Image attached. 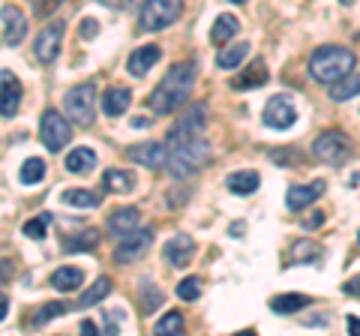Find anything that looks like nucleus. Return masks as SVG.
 Wrapping results in <instances>:
<instances>
[{
  "instance_id": "nucleus-26",
  "label": "nucleus",
  "mask_w": 360,
  "mask_h": 336,
  "mask_svg": "<svg viewBox=\"0 0 360 336\" xmlns=\"http://www.w3.org/2000/svg\"><path fill=\"white\" fill-rule=\"evenodd\" d=\"M309 300L306 294H276L273 300H270V309H273L276 315H294V313H300L304 306H309Z\"/></svg>"
},
{
  "instance_id": "nucleus-30",
  "label": "nucleus",
  "mask_w": 360,
  "mask_h": 336,
  "mask_svg": "<svg viewBox=\"0 0 360 336\" xmlns=\"http://www.w3.org/2000/svg\"><path fill=\"white\" fill-rule=\"evenodd\" d=\"M249 54V43H237V45H228L225 52L216 54V67L219 69H237Z\"/></svg>"
},
{
  "instance_id": "nucleus-27",
  "label": "nucleus",
  "mask_w": 360,
  "mask_h": 336,
  "mask_svg": "<svg viewBox=\"0 0 360 336\" xmlns=\"http://www.w3.org/2000/svg\"><path fill=\"white\" fill-rule=\"evenodd\" d=\"M258 183H261L258 171H234V175L225 180V186L234 195H252V192L258 190Z\"/></svg>"
},
{
  "instance_id": "nucleus-40",
  "label": "nucleus",
  "mask_w": 360,
  "mask_h": 336,
  "mask_svg": "<svg viewBox=\"0 0 360 336\" xmlns=\"http://www.w3.org/2000/svg\"><path fill=\"white\" fill-rule=\"evenodd\" d=\"M78 34H81V39H96V34H100V24H96L93 19H85V21H81V27H78Z\"/></svg>"
},
{
  "instance_id": "nucleus-46",
  "label": "nucleus",
  "mask_w": 360,
  "mask_h": 336,
  "mask_svg": "<svg viewBox=\"0 0 360 336\" xmlns=\"http://www.w3.org/2000/svg\"><path fill=\"white\" fill-rule=\"evenodd\" d=\"M6 313H10V298H6V294H0V322L6 318Z\"/></svg>"
},
{
  "instance_id": "nucleus-19",
  "label": "nucleus",
  "mask_w": 360,
  "mask_h": 336,
  "mask_svg": "<svg viewBox=\"0 0 360 336\" xmlns=\"http://www.w3.org/2000/svg\"><path fill=\"white\" fill-rule=\"evenodd\" d=\"M138 223H142V210L138 208H117L109 216V232L126 237V234L138 232Z\"/></svg>"
},
{
  "instance_id": "nucleus-21",
  "label": "nucleus",
  "mask_w": 360,
  "mask_h": 336,
  "mask_svg": "<svg viewBox=\"0 0 360 336\" xmlns=\"http://www.w3.org/2000/svg\"><path fill=\"white\" fill-rule=\"evenodd\" d=\"M63 166H67L69 175H87V171L96 168V153L90 147H72L67 159H63Z\"/></svg>"
},
{
  "instance_id": "nucleus-1",
  "label": "nucleus",
  "mask_w": 360,
  "mask_h": 336,
  "mask_svg": "<svg viewBox=\"0 0 360 336\" xmlns=\"http://www.w3.org/2000/svg\"><path fill=\"white\" fill-rule=\"evenodd\" d=\"M195 78H199V63H195V60L175 63V67L162 76L159 85L150 90V100H147V102H150V109L157 114L177 111L180 105L190 100V93L195 87Z\"/></svg>"
},
{
  "instance_id": "nucleus-39",
  "label": "nucleus",
  "mask_w": 360,
  "mask_h": 336,
  "mask_svg": "<svg viewBox=\"0 0 360 336\" xmlns=\"http://www.w3.org/2000/svg\"><path fill=\"white\" fill-rule=\"evenodd\" d=\"M270 159H273V162H282V166H289V162H300V157L294 153V147H282V150H270Z\"/></svg>"
},
{
  "instance_id": "nucleus-4",
  "label": "nucleus",
  "mask_w": 360,
  "mask_h": 336,
  "mask_svg": "<svg viewBox=\"0 0 360 336\" xmlns=\"http://www.w3.org/2000/svg\"><path fill=\"white\" fill-rule=\"evenodd\" d=\"M63 109H67L69 120L78 126H90L96 117V87L93 81H85V85H76L67 90L63 96Z\"/></svg>"
},
{
  "instance_id": "nucleus-32",
  "label": "nucleus",
  "mask_w": 360,
  "mask_h": 336,
  "mask_svg": "<svg viewBox=\"0 0 360 336\" xmlns=\"http://www.w3.org/2000/svg\"><path fill=\"white\" fill-rule=\"evenodd\" d=\"M183 313H177V309H171V313H166L157 322V327H153V333L157 336H183Z\"/></svg>"
},
{
  "instance_id": "nucleus-34",
  "label": "nucleus",
  "mask_w": 360,
  "mask_h": 336,
  "mask_svg": "<svg viewBox=\"0 0 360 336\" xmlns=\"http://www.w3.org/2000/svg\"><path fill=\"white\" fill-rule=\"evenodd\" d=\"M69 303H63V300H52V303H43L39 306V313L34 315V327H45L48 322H54L57 315H63V313H69Z\"/></svg>"
},
{
  "instance_id": "nucleus-48",
  "label": "nucleus",
  "mask_w": 360,
  "mask_h": 336,
  "mask_svg": "<svg viewBox=\"0 0 360 336\" xmlns=\"http://www.w3.org/2000/svg\"><path fill=\"white\" fill-rule=\"evenodd\" d=\"M243 228H247L243 223H234V225H232V234H234V237H237V234H243Z\"/></svg>"
},
{
  "instance_id": "nucleus-33",
  "label": "nucleus",
  "mask_w": 360,
  "mask_h": 336,
  "mask_svg": "<svg viewBox=\"0 0 360 336\" xmlns=\"http://www.w3.org/2000/svg\"><path fill=\"white\" fill-rule=\"evenodd\" d=\"M357 93H360V72H351L348 78H342L339 85H333V87H330V100H337V102L355 100Z\"/></svg>"
},
{
  "instance_id": "nucleus-11",
  "label": "nucleus",
  "mask_w": 360,
  "mask_h": 336,
  "mask_svg": "<svg viewBox=\"0 0 360 336\" xmlns=\"http://www.w3.org/2000/svg\"><path fill=\"white\" fill-rule=\"evenodd\" d=\"M150 243H153L150 228H138V232L126 234L124 240L117 243V249H114V261H117V265H133V261H138L147 249H150Z\"/></svg>"
},
{
  "instance_id": "nucleus-29",
  "label": "nucleus",
  "mask_w": 360,
  "mask_h": 336,
  "mask_svg": "<svg viewBox=\"0 0 360 336\" xmlns=\"http://www.w3.org/2000/svg\"><path fill=\"white\" fill-rule=\"evenodd\" d=\"M19 180L24 186H36L45 180V159L43 157H30L21 162V171H19Z\"/></svg>"
},
{
  "instance_id": "nucleus-50",
  "label": "nucleus",
  "mask_w": 360,
  "mask_h": 336,
  "mask_svg": "<svg viewBox=\"0 0 360 336\" xmlns=\"http://www.w3.org/2000/svg\"><path fill=\"white\" fill-rule=\"evenodd\" d=\"M357 243H360V234H357Z\"/></svg>"
},
{
  "instance_id": "nucleus-28",
  "label": "nucleus",
  "mask_w": 360,
  "mask_h": 336,
  "mask_svg": "<svg viewBox=\"0 0 360 336\" xmlns=\"http://www.w3.org/2000/svg\"><path fill=\"white\" fill-rule=\"evenodd\" d=\"M111 289H114V285H111V280H109V276H100V280H96V282L90 285V289H87V291L78 298V303H76V306H78V309L96 306V303H100V300H105V298H109V294H111Z\"/></svg>"
},
{
  "instance_id": "nucleus-37",
  "label": "nucleus",
  "mask_w": 360,
  "mask_h": 336,
  "mask_svg": "<svg viewBox=\"0 0 360 336\" xmlns=\"http://www.w3.org/2000/svg\"><path fill=\"white\" fill-rule=\"evenodd\" d=\"M177 298L186 300V303L199 300L201 298V280H199V276H186V280L177 285Z\"/></svg>"
},
{
  "instance_id": "nucleus-42",
  "label": "nucleus",
  "mask_w": 360,
  "mask_h": 336,
  "mask_svg": "<svg viewBox=\"0 0 360 336\" xmlns=\"http://www.w3.org/2000/svg\"><path fill=\"white\" fill-rule=\"evenodd\" d=\"M342 291L351 294V298H360V273H357V276H351V280H348L346 285H342Z\"/></svg>"
},
{
  "instance_id": "nucleus-31",
  "label": "nucleus",
  "mask_w": 360,
  "mask_h": 336,
  "mask_svg": "<svg viewBox=\"0 0 360 336\" xmlns=\"http://www.w3.org/2000/svg\"><path fill=\"white\" fill-rule=\"evenodd\" d=\"M60 201L69 204V208H100L102 195H96V192H90V190H63L60 192Z\"/></svg>"
},
{
  "instance_id": "nucleus-49",
  "label": "nucleus",
  "mask_w": 360,
  "mask_h": 336,
  "mask_svg": "<svg viewBox=\"0 0 360 336\" xmlns=\"http://www.w3.org/2000/svg\"><path fill=\"white\" fill-rule=\"evenodd\" d=\"M232 336H258L256 331H237V333H232Z\"/></svg>"
},
{
  "instance_id": "nucleus-6",
  "label": "nucleus",
  "mask_w": 360,
  "mask_h": 336,
  "mask_svg": "<svg viewBox=\"0 0 360 336\" xmlns=\"http://www.w3.org/2000/svg\"><path fill=\"white\" fill-rule=\"evenodd\" d=\"M348 153H351V142L339 129H327L313 142V157L327 162V166H342L348 159Z\"/></svg>"
},
{
  "instance_id": "nucleus-24",
  "label": "nucleus",
  "mask_w": 360,
  "mask_h": 336,
  "mask_svg": "<svg viewBox=\"0 0 360 336\" xmlns=\"http://www.w3.org/2000/svg\"><path fill=\"white\" fill-rule=\"evenodd\" d=\"M96 243H100V232L96 228H85V232L63 237V249L67 252H93Z\"/></svg>"
},
{
  "instance_id": "nucleus-20",
  "label": "nucleus",
  "mask_w": 360,
  "mask_h": 336,
  "mask_svg": "<svg viewBox=\"0 0 360 336\" xmlns=\"http://www.w3.org/2000/svg\"><path fill=\"white\" fill-rule=\"evenodd\" d=\"M129 102H133V90L129 87H109L105 90V96H102L105 117H120V114L129 109Z\"/></svg>"
},
{
  "instance_id": "nucleus-9",
  "label": "nucleus",
  "mask_w": 360,
  "mask_h": 336,
  "mask_svg": "<svg viewBox=\"0 0 360 336\" xmlns=\"http://www.w3.org/2000/svg\"><path fill=\"white\" fill-rule=\"evenodd\" d=\"M261 120H265V126H270V129H291V124L297 120V109H294L291 96L289 93L270 96L265 111H261Z\"/></svg>"
},
{
  "instance_id": "nucleus-47",
  "label": "nucleus",
  "mask_w": 360,
  "mask_h": 336,
  "mask_svg": "<svg viewBox=\"0 0 360 336\" xmlns=\"http://www.w3.org/2000/svg\"><path fill=\"white\" fill-rule=\"evenodd\" d=\"M133 126H135V129H144V126H150V120H147V117H135Z\"/></svg>"
},
{
  "instance_id": "nucleus-15",
  "label": "nucleus",
  "mask_w": 360,
  "mask_h": 336,
  "mask_svg": "<svg viewBox=\"0 0 360 336\" xmlns=\"http://www.w3.org/2000/svg\"><path fill=\"white\" fill-rule=\"evenodd\" d=\"M0 19H3L6 30H3V43L6 45H19L24 34H27V19H24V12L19 10V6H0Z\"/></svg>"
},
{
  "instance_id": "nucleus-16",
  "label": "nucleus",
  "mask_w": 360,
  "mask_h": 336,
  "mask_svg": "<svg viewBox=\"0 0 360 336\" xmlns=\"http://www.w3.org/2000/svg\"><path fill=\"white\" fill-rule=\"evenodd\" d=\"M162 256H166V261L171 267H183L190 265L192 256H195V243L190 234H175L171 240L166 243V249H162Z\"/></svg>"
},
{
  "instance_id": "nucleus-25",
  "label": "nucleus",
  "mask_w": 360,
  "mask_h": 336,
  "mask_svg": "<svg viewBox=\"0 0 360 336\" xmlns=\"http://www.w3.org/2000/svg\"><path fill=\"white\" fill-rule=\"evenodd\" d=\"M237 30H240V21H237L234 15L223 12L214 21V27H210V43H214V45H228V39H232Z\"/></svg>"
},
{
  "instance_id": "nucleus-7",
  "label": "nucleus",
  "mask_w": 360,
  "mask_h": 336,
  "mask_svg": "<svg viewBox=\"0 0 360 336\" xmlns=\"http://www.w3.org/2000/svg\"><path fill=\"white\" fill-rule=\"evenodd\" d=\"M204 126H207V105L204 102H192L190 109L180 114V120L168 129V138L166 144H175V142H190V138H201Z\"/></svg>"
},
{
  "instance_id": "nucleus-12",
  "label": "nucleus",
  "mask_w": 360,
  "mask_h": 336,
  "mask_svg": "<svg viewBox=\"0 0 360 336\" xmlns=\"http://www.w3.org/2000/svg\"><path fill=\"white\" fill-rule=\"evenodd\" d=\"M324 190H327V183L324 180H313V183H306V186H289V195H285V204H289V210H304V208H309V204H315L318 199L324 195Z\"/></svg>"
},
{
  "instance_id": "nucleus-41",
  "label": "nucleus",
  "mask_w": 360,
  "mask_h": 336,
  "mask_svg": "<svg viewBox=\"0 0 360 336\" xmlns=\"http://www.w3.org/2000/svg\"><path fill=\"white\" fill-rule=\"evenodd\" d=\"M304 225L309 228V232H315V228H322V225H324V213H322V210L309 213V219H304Z\"/></svg>"
},
{
  "instance_id": "nucleus-22",
  "label": "nucleus",
  "mask_w": 360,
  "mask_h": 336,
  "mask_svg": "<svg viewBox=\"0 0 360 336\" xmlns=\"http://www.w3.org/2000/svg\"><path fill=\"white\" fill-rule=\"evenodd\" d=\"M102 186L109 192H117V195H126L135 190V175L133 171H124V168H109L102 175Z\"/></svg>"
},
{
  "instance_id": "nucleus-5",
  "label": "nucleus",
  "mask_w": 360,
  "mask_h": 336,
  "mask_svg": "<svg viewBox=\"0 0 360 336\" xmlns=\"http://www.w3.org/2000/svg\"><path fill=\"white\" fill-rule=\"evenodd\" d=\"M180 12H183L180 0H147V3H142V12H138V24L147 34L166 30L168 24H175L180 19Z\"/></svg>"
},
{
  "instance_id": "nucleus-35",
  "label": "nucleus",
  "mask_w": 360,
  "mask_h": 336,
  "mask_svg": "<svg viewBox=\"0 0 360 336\" xmlns=\"http://www.w3.org/2000/svg\"><path fill=\"white\" fill-rule=\"evenodd\" d=\"M291 256L300 261V265H304V261H309V265H318V261H322V247H318V243H313V240H297L291 247Z\"/></svg>"
},
{
  "instance_id": "nucleus-44",
  "label": "nucleus",
  "mask_w": 360,
  "mask_h": 336,
  "mask_svg": "<svg viewBox=\"0 0 360 336\" xmlns=\"http://www.w3.org/2000/svg\"><path fill=\"white\" fill-rule=\"evenodd\" d=\"M78 333H81V336H100V331H96V324H93V322H87V318H85V322H81Z\"/></svg>"
},
{
  "instance_id": "nucleus-14",
  "label": "nucleus",
  "mask_w": 360,
  "mask_h": 336,
  "mask_svg": "<svg viewBox=\"0 0 360 336\" xmlns=\"http://www.w3.org/2000/svg\"><path fill=\"white\" fill-rule=\"evenodd\" d=\"M21 109V81L10 76V72H0V114L12 117Z\"/></svg>"
},
{
  "instance_id": "nucleus-8",
  "label": "nucleus",
  "mask_w": 360,
  "mask_h": 336,
  "mask_svg": "<svg viewBox=\"0 0 360 336\" xmlns=\"http://www.w3.org/2000/svg\"><path fill=\"white\" fill-rule=\"evenodd\" d=\"M39 138L52 153H60V147H67L72 142V124L63 117L60 111L48 109L39 120Z\"/></svg>"
},
{
  "instance_id": "nucleus-43",
  "label": "nucleus",
  "mask_w": 360,
  "mask_h": 336,
  "mask_svg": "<svg viewBox=\"0 0 360 336\" xmlns=\"http://www.w3.org/2000/svg\"><path fill=\"white\" fill-rule=\"evenodd\" d=\"M12 280V261H0V285H3V282H10Z\"/></svg>"
},
{
  "instance_id": "nucleus-13",
  "label": "nucleus",
  "mask_w": 360,
  "mask_h": 336,
  "mask_svg": "<svg viewBox=\"0 0 360 336\" xmlns=\"http://www.w3.org/2000/svg\"><path fill=\"white\" fill-rule=\"evenodd\" d=\"M126 157L135 162V166H144V168H162L166 166V144H157V142H142V144H133L126 150Z\"/></svg>"
},
{
  "instance_id": "nucleus-23",
  "label": "nucleus",
  "mask_w": 360,
  "mask_h": 336,
  "mask_svg": "<svg viewBox=\"0 0 360 336\" xmlns=\"http://www.w3.org/2000/svg\"><path fill=\"white\" fill-rule=\"evenodd\" d=\"M81 282H85V270L72 267V265H63V267H57L52 273V285L57 291H76Z\"/></svg>"
},
{
  "instance_id": "nucleus-36",
  "label": "nucleus",
  "mask_w": 360,
  "mask_h": 336,
  "mask_svg": "<svg viewBox=\"0 0 360 336\" xmlns=\"http://www.w3.org/2000/svg\"><path fill=\"white\" fill-rule=\"evenodd\" d=\"M48 223H52V216H48V213H39V216H34L30 223H24L21 232H24V237H30V240H43Z\"/></svg>"
},
{
  "instance_id": "nucleus-38",
  "label": "nucleus",
  "mask_w": 360,
  "mask_h": 336,
  "mask_svg": "<svg viewBox=\"0 0 360 336\" xmlns=\"http://www.w3.org/2000/svg\"><path fill=\"white\" fill-rule=\"evenodd\" d=\"M142 298H144V313H153L157 306H162V291L153 289V285H147V282H144Z\"/></svg>"
},
{
  "instance_id": "nucleus-10",
  "label": "nucleus",
  "mask_w": 360,
  "mask_h": 336,
  "mask_svg": "<svg viewBox=\"0 0 360 336\" xmlns=\"http://www.w3.org/2000/svg\"><path fill=\"white\" fill-rule=\"evenodd\" d=\"M60 45H63V21L45 24V27L36 34V43H34L36 60L39 63H54L57 54H60Z\"/></svg>"
},
{
  "instance_id": "nucleus-45",
  "label": "nucleus",
  "mask_w": 360,
  "mask_h": 336,
  "mask_svg": "<svg viewBox=\"0 0 360 336\" xmlns=\"http://www.w3.org/2000/svg\"><path fill=\"white\" fill-rule=\"evenodd\" d=\"M346 324H348V336H360V318L357 315H348Z\"/></svg>"
},
{
  "instance_id": "nucleus-2",
  "label": "nucleus",
  "mask_w": 360,
  "mask_h": 336,
  "mask_svg": "<svg viewBox=\"0 0 360 336\" xmlns=\"http://www.w3.org/2000/svg\"><path fill=\"white\" fill-rule=\"evenodd\" d=\"M355 63L357 57L351 48L346 45H322L315 48L313 57H309V76H313L318 85H339L342 78H348L355 72Z\"/></svg>"
},
{
  "instance_id": "nucleus-3",
  "label": "nucleus",
  "mask_w": 360,
  "mask_h": 336,
  "mask_svg": "<svg viewBox=\"0 0 360 336\" xmlns=\"http://www.w3.org/2000/svg\"><path fill=\"white\" fill-rule=\"evenodd\" d=\"M207 159H210V144L204 142V138H190V142L166 144V168L175 180L195 175Z\"/></svg>"
},
{
  "instance_id": "nucleus-18",
  "label": "nucleus",
  "mask_w": 360,
  "mask_h": 336,
  "mask_svg": "<svg viewBox=\"0 0 360 336\" xmlns=\"http://www.w3.org/2000/svg\"><path fill=\"white\" fill-rule=\"evenodd\" d=\"M159 57H162V48L159 45H142V48H135V52L129 54V60H126L129 76H135V78L147 76V69H150Z\"/></svg>"
},
{
  "instance_id": "nucleus-17",
  "label": "nucleus",
  "mask_w": 360,
  "mask_h": 336,
  "mask_svg": "<svg viewBox=\"0 0 360 336\" xmlns=\"http://www.w3.org/2000/svg\"><path fill=\"white\" fill-rule=\"evenodd\" d=\"M267 78H270L267 63L261 60V57H256V60H252L249 67L240 72V76L232 78V87H234V90H256V87H265Z\"/></svg>"
}]
</instances>
